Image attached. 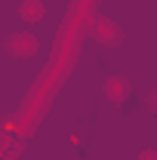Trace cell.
<instances>
[{
    "label": "cell",
    "instance_id": "obj_1",
    "mask_svg": "<svg viewBox=\"0 0 157 160\" xmlns=\"http://www.w3.org/2000/svg\"><path fill=\"white\" fill-rule=\"evenodd\" d=\"M89 19H93L89 3H86V0H77V6L71 9V16L65 19L59 37H56V59H53V65H56L59 71H65V74H68L71 65L77 62L80 37H83V31H89Z\"/></svg>",
    "mask_w": 157,
    "mask_h": 160
},
{
    "label": "cell",
    "instance_id": "obj_2",
    "mask_svg": "<svg viewBox=\"0 0 157 160\" xmlns=\"http://www.w3.org/2000/svg\"><path fill=\"white\" fill-rule=\"evenodd\" d=\"M68 77L65 71H59L53 62L43 68V74H40L37 86L28 92V99H25V105H22V111L16 114V120L13 123H19V129H28V126H34L40 120V114H43V108L49 105V99H53V92L59 89V83Z\"/></svg>",
    "mask_w": 157,
    "mask_h": 160
},
{
    "label": "cell",
    "instance_id": "obj_3",
    "mask_svg": "<svg viewBox=\"0 0 157 160\" xmlns=\"http://www.w3.org/2000/svg\"><path fill=\"white\" fill-rule=\"evenodd\" d=\"M89 34L99 40V46H117L120 40H123V28H120L114 19L93 12V19H89Z\"/></svg>",
    "mask_w": 157,
    "mask_h": 160
},
{
    "label": "cell",
    "instance_id": "obj_4",
    "mask_svg": "<svg viewBox=\"0 0 157 160\" xmlns=\"http://www.w3.org/2000/svg\"><path fill=\"white\" fill-rule=\"evenodd\" d=\"M3 52L13 56V59H31L37 52V37L31 31H16L3 40Z\"/></svg>",
    "mask_w": 157,
    "mask_h": 160
},
{
    "label": "cell",
    "instance_id": "obj_5",
    "mask_svg": "<svg viewBox=\"0 0 157 160\" xmlns=\"http://www.w3.org/2000/svg\"><path fill=\"white\" fill-rule=\"evenodd\" d=\"M102 96L111 102V105H123V102L129 99V80L123 77V74H111V77L105 80V86H102Z\"/></svg>",
    "mask_w": 157,
    "mask_h": 160
},
{
    "label": "cell",
    "instance_id": "obj_6",
    "mask_svg": "<svg viewBox=\"0 0 157 160\" xmlns=\"http://www.w3.org/2000/svg\"><path fill=\"white\" fill-rule=\"evenodd\" d=\"M19 16L28 25H37V22H43V16H46V6L40 3V0H22L19 3Z\"/></svg>",
    "mask_w": 157,
    "mask_h": 160
},
{
    "label": "cell",
    "instance_id": "obj_7",
    "mask_svg": "<svg viewBox=\"0 0 157 160\" xmlns=\"http://www.w3.org/2000/svg\"><path fill=\"white\" fill-rule=\"evenodd\" d=\"M145 105H148V111H151V114H157V89L148 92V102H145Z\"/></svg>",
    "mask_w": 157,
    "mask_h": 160
},
{
    "label": "cell",
    "instance_id": "obj_8",
    "mask_svg": "<svg viewBox=\"0 0 157 160\" xmlns=\"http://www.w3.org/2000/svg\"><path fill=\"white\" fill-rule=\"evenodd\" d=\"M136 160H157V151H154V148H145V151L136 154Z\"/></svg>",
    "mask_w": 157,
    "mask_h": 160
}]
</instances>
